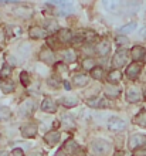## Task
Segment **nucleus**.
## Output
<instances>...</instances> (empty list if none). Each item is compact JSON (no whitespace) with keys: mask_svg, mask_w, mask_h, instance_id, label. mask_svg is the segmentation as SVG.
<instances>
[{"mask_svg":"<svg viewBox=\"0 0 146 156\" xmlns=\"http://www.w3.org/2000/svg\"><path fill=\"white\" fill-rule=\"evenodd\" d=\"M115 41H116V44H119V45H128V44H129V40H128V37H125V36H122V34L116 36Z\"/></svg>","mask_w":146,"mask_h":156,"instance_id":"c9c22d12","label":"nucleus"},{"mask_svg":"<svg viewBox=\"0 0 146 156\" xmlns=\"http://www.w3.org/2000/svg\"><path fill=\"white\" fill-rule=\"evenodd\" d=\"M135 125H138L141 128H146V109H142L138 115L134 118Z\"/></svg>","mask_w":146,"mask_h":156,"instance_id":"4be33fe9","label":"nucleus"},{"mask_svg":"<svg viewBox=\"0 0 146 156\" xmlns=\"http://www.w3.org/2000/svg\"><path fill=\"white\" fill-rule=\"evenodd\" d=\"M126 60H128V51L126 50H118L114 58H112V66H114L115 70H118V68L125 66Z\"/></svg>","mask_w":146,"mask_h":156,"instance_id":"7ed1b4c3","label":"nucleus"},{"mask_svg":"<svg viewBox=\"0 0 146 156\" xmlns=\"http://www.w3.org/2000/svg\"><path fill=\"white\" fill-rule=\"evenodd\" d=\"M134 156H146V149L145 148L136 149V151L134 152Z\"/></svg>","mask_w":146,"mask_h":156,"instance_id":"ea45409f","label":"nucleus"},{"mask_svg":"<svg viewBox=\"0 0 146 156\" xmlns=\"http://www.w3.org/2000/svg\"><path fill=\"white\" fill-rule=\"evenodd\" d=\"M60 138H61V136H60V132L51 131V132H48V133H45L44 140L50 145V146H54V145H57L58 142H60Z\"/></svg>","mask_w":146,"mask_h":156,"instance_id":"2eb2a0df","label":"nucleus"},{"mask_svg":"<svg viewBox=\"0 0 146 156\" xmlns=\"http://www.w3.org/2000/svg\"><path fill=\"white\" fill-rule=\"evenodd\" d=\"M0 156H7V152H0Z\"/></svg>","mask_w":146,"mask_h":156,"instance_id":"09e8293b","label":"nucleus"},{"mask_svg":"<svg viewBox=\"0 0 146 156\" xmlns=\"http://www.w3.org/2000/svg\"><path fill=\"white\" fill-rule=\"evenodd\" d=\"M12 156H24V153H23V151H21V149H14V151H13L12 152Z\"/></svg>","mask_w":146,"mask_h":156,"instance_id":"a19ab883","label":"nucleus"},{"mask_svg":"<svg viewBox=\"0 0 146 156\" xmlns=\"http://www.w3.org/2000/svg\"><path fill=\"white\" fill-rule=\"evenodd\" d=\"M10 74H12V68H10V66H3V68L0 70V78L2 80H7L9 77H10Z\"/></svg>","mask_w":146,"mask_h":156,"instance_id":"473e14b6","label":"nucleus"},{"mask_svg":"<svg viewBox=\"0 0 146 156\" xmlns=\"http://www.w3.org/2000/svg\"><path fill=\"white\" fill-rule=\"evenodd\" d=\"M104 6H105V9H108L111 13H116V10L119 9V6H121V2H118V0H105V2H104Z\"/></svg>","mask_w":146,"mask_h":156,"instance_id":"b1692460","label":"nucleus"},{"mask_svg":"<svg viewBox=\"0 0 146 156\" xmlns=\"http://www.w3.org/2000/svg\"><path fill=\"white\" fill-rule=\"evenodd\" d=\"M2 91H3L4 94H10V92H13L14 91V88H16V84H14V81H10V80H6V81L2 82Z\"/></svg>","mask_w":146,"mask_h":156,"instance_id":"393cba45","label":"nucleus"},{"mask_svg":"<svg viewBox=\"0 0 146 156\" xmlns=\"http://www.w3.org/2000/svg\"><path fill=\"white\" fill-rule=\"evenodd\" d=\"M87 105L91 108H108V102L104 98H89L87 101Z\"/></svg>","mask_w":146,"mask_h":156,"instance_id":"dca6fc26","label":"nucleus"},{"mask_svg":"<svg viewBox=\"0 0 146 156\" xmlns=\"http://www.w3.org/2000/svg\"><path fill=\"white\" fill-rule=\"evenodd\" d=\"M73 82L77 87H85L88 84V77L85 74H75L73 77Z\"/></svg>","mask_w":146,"mask_h":156,"instance_id":"412c9836","label":"nucleus"},{"mask_svg":"<svg viewBox=\"0 0 146 156\" xmlns=\"http://www.w3.org/2000/svg\"><path fill=\"white\" fill-rule=\"evenodd\" d=\"M13 13H14V16L17 17H21V19H29V17L33 16V9L29 7V6H17V7H14V10H13Z\"/></svg>","mask_w":146,"mask_h":156,"instance_id":"6e6552de","label":"nucleus"},{"mask_svg":"<svg viewBox=\"0 0 146 156\" xmlns=\"http://www.w3.org/2000/svg\"><path fill=\"white\" fill-rule=\"evenodd\" d=\"M109 50H111V45H109V43H108L106 40L101 41V43H98V45L95 47V51H97L101 57H105L106 54L109 53Z\"/></svg>","mask_w":146,"mask_h":156,"instance_id":"f3484780","label":"nucleus"},{"mask_svg":"<svg viewBox=\"0 0 146 156\" xmlns=\"http://www.w3.org/2000/svg\"><path fill=\"white\" fill-rule=\"evenodd\" d=\"M41 109L44 112H48V114H54L57 111V104L51 98H44V101L41 102Z\"/></svg>","mask_w":146,"mask_h":156,"instance_id":"4468645a","label":"nucleus"},{"mask_svg":"<svg viewBox=\"0 0 146 156\" xmlns=\"http://www.w3.org/2000/svg\"><path fill=\"white\" fill-rule=\"evenodd\" d=\"M115 156H123V152H118V153H115Z\"/></svg>","mask_w":146,"mask_h":156,"instance_id":"de8ad7c7","label":"nucleus"},{"mask_svg":"<svg viewBox=\"0 0 146 156\" xmlns=\"http://www.w3.org/2000/svg\"><path fill=\"white\" fill-rule=\"evenodd\" d=\"M141 71H142V66L139 62H132L126 68V77L129 80H136L139 77V74H141Z\"/></svg>","mask_w":146,"mask_h":156,"instance_id":"423d86ee","label":"nucleus"},{"mask_svg":"<svg viewBox=\"0 0 146 156\" xmlns=\"http://www.w3.org/2000/svg\"><path fill=\"white\" fill-rule=\"evenodd\" d=\"M143 92H145V97H146V85H145V88H143Z\"/></svg>","mask_w":146,"mask_h":156,"instance_id":"8fccbe9b","label":"nucleus"},{"mask_svg":"<svg viewBox=\"0 0 146 156\" xmlns=\"http://www.w3.org/2000/svg\"><path fill=\"white\" fill-rule=\"evenodd\" d=\"M91 75H92L94 80H99V81H102L104 77H105V71L102 70L101 67H95V68L91 71Z\"/></svg>","mask_w":146,"mask_h":156,"instance_id":"cd10ccee","label":"nucleus"},{"mask_svg":"<svg viewBox=\"0 0 146 156\" xmlns=\"http://www.w3.org/2000/svg\"><path fill=\"white\" fill-rule=\"evenodd\" d=\"M64 87L67 88V90H69V84H68V82H64Z\"/></svg>","mask_w":146,"mask_h":156,"instance_id":"49530a36","label":"nucleus"},{"mask_svg":"<svg viewBox=\"0 0 146 156\" xmlns=\"http://www.w3.org/2000/svg\"><path fill=\"white\" fill-rule=\"evenodd\" d=\"M142 99V92L139 88H129L126 91V101L130 104H135V102H139Z\"/></svg>","mask_w":146,"mask_h":156,"instance_id":"0eeeda50","label":"nucleus"},{"mask_svg":"<svg viewBox=\"0 0 146 156\" xmlns=\"http://www.w3.org/2000/svg\"><path fill=\"white\" fill-rule=\"evenodd\" d=\"M7 61L10 66H16V58H13V55H7Z\"/></svg>","mask_w":146,"mask_h":156,"instance_id":"79ce46f5","label":"nucleus"},{"mask_svg":"<svg viewBox=\"0 0 146 156\" xmlns=\"http://www.w3.org/2000/svg\"><path fill=\"white\" fill-rule=\"evenodd\" d=\"M29 34H30V37L34 38V40H40V38H44V37L48 36L47 30L43 29V27H38V26H33V27H30Z\"/></svg>","mask_w":146,"mask_h":156,"instance_id":"1a4fd4ad","label":"nucleus"},{"mask_svg":"<svg viewBox=\"0 0 146 156\" xmlns=\"http://www.w3.org/2000/svg\"><path fill=\"white\" fill-rule=\"evenodd\" d=\"M105 95L109 97V98H118L121 95V90L118 88L116 85H106L105 87Z\"/></svg>","mask_w":146,"mask_h":156,"instance_id":"6ab92c4d","label":"nucleus"},{"mask_svg":"<svg viewBox=\"0 0 146 156\" xmlns=\"http://www.w3.org/2000/svg\"><path fill=\"white\" fill-rule=\"evenodd\" d=\"M141 36H142V38H146V29H143L142 31H141Z\"/></svg>","mask_w":146,"mask_h":156,"instance_id":"a18cd8bd","label":"nucleus"},{"mask_svg":"<svg viewBox=\"0 0 146 156\" xmlns=\"http://www.w3.org/2000/svg\"><path fill=\"white\" fill-rule=\"evenodd\" d=\"M82 68L84 70H88V71H92L95 68V61H94V58L91 57H87L82 60Z\"/></svg>","mask_w":146,"mask_h":156,"instance_id":"c85d7f7f","label":"nucleus"},{"mask_svg":"<svg viewBox=\"0 0 146 156\" xmlns=\"http://www.w3.org/2000/svg\"><path fill=\"white\" fill-rule=\"evenodd\" d=\"M30 156H43V153L41 152H33V153H30Z\"/></svg>","mask_w":146,"mask_h":156,"instance_id":"c03bdc74","label":"nucleus"},{"mask_svg":"<svg viewBox=\"0 0 146 156\" xmlns=\"http://www.w3.org/2000/svg\"><path fill=\"white\" fill-rule=\"evenodd\" d=\"M10 116H12V111H10L7 107L0 105V121H2V119H3V121L4 119H9Z\"/></svg>","mask_w":146,"mask_h":156,"instance_id":"2f4dec72","label":"nucleus"},{"mask_svg":"<svg viewBox=\"0 0 146 156\" xmlns=\"http://www.w3.org/2000/svg\"><path fill=\"white\" fill-rule=\"evenodd\" d=\"M34 111V102H33L31 99H26L24 102L20 104V107H19V115L21 118H27L30 116Z\"/></svg>","mask_w":146,"mask_h":156,"instance_id":"20e7f679","label":"nucleus"},{"mask_svg":"<svg viewBox=\"0 0 146 156\" xmlns=\"http://www.w3.org/2000/svg\"><path fill=\"white\" fill-rule=\"evenodd\" d=\"M60 104L64 105V107H67V108H74V107H77L78 98L77 97H61Z\"/></svg>","mask_w":146,"mask_h":156,"instance_id":"a211bd4d","label":"nucleus"},{"mask_svg":"<svg viewBox=\"0 0 146 156\" xmlns=\"http://www.w3.org/2000/svg\"><path fill=\"white\" fill-rule=\"evenodd\" d=\"M136 29V23H129V24H125L122 26L121 29H119V33L123 36V34H128V33H132L134 30Z\"/></svg>","mask_w":146,"mask_h":156,"instance_id":"7c9ffc66","label":"nucleus"},{"mask_svg":"<svg viewBox=\"0 0 146 156\" xmlns=\"http://www.w3.org/2000/svg\"><path fill=\"white\" fill-rule=\"evenodd\" d=\"M57 38H58V41H60V43L67 44V43H71V41L74 40V34L71 33V30L62 29V30H60V31H58Z\"/></svg>","mask_w":146,"mask_h":156,"instance_id":"9b49d317","label":"nucleus"},{"mask_svg":"<svg viewBox=\"0 0 146 156\" xmlns=\"http://www.w3.org/2000/svg\"><path fill=\"white\" fill-rule=\"evenodd\" d=\"M62 148H64L65 152H68V153H71V155H73V153H75L78 151V145H77V142H75L74 139H68L64 144V146H62Z\"/></svg>","mask_w":146,"mask_h":156,"instance_id":"5701e85b","label":"nucleus"},{"mask_svg":"<svg viewBox=\"0 0 146 156\" xmlns=\"http://www.w3.org/2000/svg\"><path fill=\"white\" fill-rule=\"evenodd\" d=\"M37 131H38L37 125L29 123V125H24V126L21 128V135L24 136V138H34L37 135Z\"/></svg>","mask_w":146,"mask_h":156,"instance_id":"ddd939ff","label":"nucleus"},{"mask_svg":"<svg viewBox=\"0 0 146 156\" xmlns=\"http://www.w3.org/2000/svg\"><path fill=\"white\" fill-rule=\"evenodd\" d=\"M109 149H111V145L108 142H105L104 139H95L89 145V151L92 152V155H97V156L106 155L109 152Z\"/></svg>","mask_w":146,"mask_h":156,"instance_id":"f257e3e1","label":"nucleus"},{"mask_svg":"<svg viewBox=\"0 0 146 156\" xmlns=\"http://www.w3.org/2000/svg\"><path fill=\"white\" fill-rule=\"evenodd\" d=\"M61 125H62L65 129H73V128H75V122H74V119L69 115L62 116V119H61Z\"/></svg>","mask_w":146,"mask_h":156,"instance_id":"bb28decb","label":"nucleus"},{"mask_svg":"<svg viewBox=\"0 0 146 156\" xmlns=\"http://www.w3.org/2000/svg\"><path fill=\"white\" fill-rule=\"evenodd\" d=\"M55 70H57V73H60V74H62V73H67V67L62 64V62H58V64H55Z\"/></svg>","mask_w":146,"mask_h":156,"instance_id":"58836bf2","label":"nucleus"},{"mask_svg":"<svg viewBox=\"0 0 146 156\" xmlns=\"http://www.w3.org/2000/svg\"><path fill=\"white\" fill-rule=\"evenodd\" d=\"M84 38H85L87 43H94L98 37H97V34L92 33V31H85V33H84Z\"/></svg>","mask_w":146,"mask_h":156,"instance_id":"f704fd0d","label":"nucleus"},{"mask_svg":"<svg viewBox=\"0 0 146 156\" xmlns=\"http://www.w3.org/2000/svg\"><path fill=\"white\" fill-rule=\"evenodd\" d=\"M126 128V122L121 118H116V116H112L108 121V129L114 132H121Z\"/></svg>","mask_w":146,"mask_h":156,"instance_id":"39448f33","label":"nucleus"},{"mask_svg":"<svg viewBox=\"0 0 146 156\" xmlns=\"http://www.w3.org/2000/svg\"><path fill=\"white\" fill-rule=\"evenodd\" d=\"M122 80V74L119 70H112L108 74V82L111 85H116V82H119Z\"/></svg>","mask_w":146,"mask_h":156,"instance_id":"aec40b11","label":"nucleus"},{"mask_svg":"<svg viewBox=\"0 0 146 156\" xmlns=\"http://www.w3.org/2000/svg\"><path fill=\"white\" fill-rule=\"evenodd\" d=\"M62 57H64V60L67 62H74L75 60H77V53L71 48H67V50L62 51Z\"/></svg>","mask_w":146,"mask_h":156,"instance_id":"a878e982","label":"nucleus"},{"mask_svg":"<svg viewBox=\"0 0 146 156\" xmlns=\"http://www.w3.org/2000/svg\"><path fill=\"white\" fill-rule=\"evenodd\" d=\"M48 84L51 87H54V88H58V87L61 85V81L58 80L57 77H55V75H51V77L48 78Z\"/></svg>","mask_w":146,"mask_h":156,"instance_id":"e433bc0d","label":"nucleus"},{"mask_svg":"<svg viewBox=\"0 0 146 156\" xmlns=\"http://www.w3.org/2000/svg\"><path fill=\"white\" fill-rule=\"evenodd\" d=\"M38 57H40V60L43 62H45V64H53L54 62V53L48 47H44V48L41 50L40 54H38Z\"/></svg>","mask_w":146,"mask_h":156,"instance_id":"9d476101","label":"nucleus"},{"mask_svg":"<svg viewBox=\"0 0 146 156\" xmlns=\"http://www.w3.org/2000/svg\"><path fill=\"white\" fill-rule=\"evenodd\" d=\"M145 145H146V135H142V133H135L128 140V148L129 149H136V148L141 149Z\"/></svg>","mask_w":146,"mask_h":156,"instance_id":"f03ea898","label":"nucleus"},{"mask_svg":"<svg viewBox=\"0 0 146 156\" xmlns=\"http://www.w3.org/2000/svg\"><path fill=\"white\" fill-rule=\"evenodd\" d=\"M54 156H67V155H65V152H64V151H58V152L55 153V155H54Z\"/></svg>","mask_w":146,"mask_h":156,"instance_id":"37998d69","label":"nucleus"},{"mask_svg":"<svg viewBox=\"0 0 146 156\" xmlns=\"http://www.w3.org/2000/svg\"><path fill=\"white\" fill-rule=\"evenodd\" d=\"M20 81H21V84H23L24 87H29L30 85V75H29V73L21 71L20 73Z\"/></svg>","mask_w":146,"mask_h":156,"instance_id":"72a5a7b5","label":"nucleus"},{"mask_svg":"<svg viewBox=\"0 0 146 156\" xmlns=\"http://www.w3.org/2000/svg\"><path fill=\"white\" fill-rule=\"evenodd\" d=\"M0 139H2V138H0Z\"/></svg>","mask_w":146,"mask_h":156,"instance_id":"3c124183","label":"nucleus"},{"mask_svg":"<svg viewBox=\"0 0 146 156\" xmlns=\"http://www.w3.org/2000/svg\"><path fill=\"white\" fill-rule=\"evenodd\" d=\"M145 48H143L142 45H135L134 48L130 50V55H132V58L135 60V62H139L142 61V60H145Z\"/></svg>","mask_w":146,"mask_h":156,"instance_id":"f8f14e48","label":"nucleus"},{"mask_svg":"<svg viewBox=\"0 0 146 156\" xmlns=\"http://www.w3.org/2000/svg\"><path fill=\"white\" fill-rule=\"evenodd\" d=\"M7 31L10 33V36H13V37H19L21 34V29L20 27H9Z\"/></svg>","mask_w":146,"mask_h":156,"instance_id":"4c0bfd02","label":"nucleus"},{"mask_svg":"<svg viewBox=\"0 0 146 156\" xmlns=\"http://www.w3.org/2000/svg\"><path fill=\"white\" fill-rule=\"evenodd\" d=\"M45 30H47L48 34H53L58 30V24L54 20H47L45 21Z\"/></svg>","mask_w":146,"mask_h":156,"instance_id":"c756f323","label":"nucleus"}]
</instances>
